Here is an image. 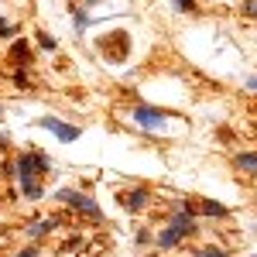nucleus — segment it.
I'll return each instance as SVG.
<instances>
[{"label": "nucleus", "instance_id": "obj_6", "mask_svg": "<svg viewBox=\"0 0 257 257\" xmlns=\"http://www.w3.org/2000/svg\"><path fill=\"white\" fill-rule=\"evenodd\" d=\"M199 216H213V219H226L230 216V206H223V202H216V199H202L196 206Z\"/></svg>", "mask_w": 257, "mask_h": 257}, {"label": "nucleus", "instance_id": "obj_12", "mask_svg": "<svg viewBox=\"0 0 257 257\" xmlns=\"http://www.w3.org/2000/svg\"><path fill=\"white\" fill-rule=\"evenodd\" d=\"M192 257H230V254H226L223 247H199Z\"/></svg>", "mask_w": 257, "mask_h": 257}, {"label": "nucleus", "instance_id": "obj_11", "mask_svg": "<svg viewBox=\"0 0 257 257\" xmlns=\"http://www.w3.org/2000/svg\"><path fill=\"white\" fill-rule=\"evenodd\" d=\"M89 24H93V18H89V14H86V11H82V7H76V31H86V28H89Z\"/></svg>", "mask_w": 257, "mask_h": 257}, {"label": "nucleus", "instance_id": "obj_1", "mask_svg": "<svg viewBox=\"0 0 257 257\" xmlns=\"http://www.w3.org/2000/svg\"><path fill=\"white\" fill-rule=\"evenodd\" d=\"M18 182H21V192L28 199H41L45 196V185L41 178L48 172V155L45 151H21L18 155Z\"/></svg>", "mask_w": 257, "mask_h": 257}, {"label": "nucleus", "instance_id": "obj_15", "mask_svg": "<svg viewBox=\"0 0 257 257\" xmlns=\"http://www.w3.org/2000/svg\"><path fill=\"white\" fill-rule=\"evenodd\" d=\"M0 38H14V28H11L4 18H0Z\"/></svg>", "mask_w": 257, "mask_h": 257}, {"label": "nucleus", "instance_id": "obj_14", "mask_svg": "<svg viewBox=\"0 0 257 257\" xmlns=\"http://www.w3.org/2000/svg\"><path fill=\"white\" fill-rule=\"evenodd\" d=\"M38 45L45 52H55V38H52V35H38Z\"/></svg>", "mask_w": 257, "mask_h": 257}, {"label": "nucleus", "instance_id": "obj_18", "mask_svg": "<svg viewBox=\"0 0 257 257\" xmlns=\"http://www.w3.org/2000/svg\"><path fill=\"white\" fill-rule=\"evenodd\" d=\"M138 243H141V247H144V243H151V233H148V230H141V233H138Z\"/></svg>", "mask_w": 257, "mask_h": 257}, {"label": "nucleus", "instance_id": "obj_8", "mask_svg": "<svg viewBox=\"0 0 257 257\" xmlns=\"http://www.w3.org/2000/svg\"><path fill=\"white\" fill-rule=\"evenodd\" d=\"M178 240H182V230H175V226L168 223V226L158 233V247L161 250H172V247H178Z\"/></svg>", "mask_w": 257, "mask_h": 257}, {"label": "nucleus", "instance_id": "obj_17", "mask_svg": "<svg viewBox=\"0 0 257 257\" xmlns=\"http://www.w3.org/2000/svg\"><path fill=\"white\" fill-rule=\"evenodd\" d=\"M243 11H247L250 18H257V0H247V4H243Z\"/></svg>", "mask_w": 257, "mask_h": 257}, {"label": "nucleus", "instance_id": "obj_10", "mask_svg": "<svg viewBox=\"0 0 257 257\" xmlns=\"http://www.w3.org/2000/svg\"><path fill=\"white\" fill-rule=\"evenodd\" d=\"M233 165H237L240 172H257V155H254V151H243V155L233 158Z\"/></svg>", "mask_w": 257, "mask_h": 257}, {"label": "nucleus", "instance_id": "obj_16", "mask_svg": "<svg viewBox=\"0 0 257 257\" xmlns=\"http://www.w3.org/2000/svg\"><path fill=\"white\" fill-rule=\"evenodd\" d=\"M14 257H38V247H24V250H18Z\"/></svg>", "mask_w": 257, "mask_h": 257}, {"label": "nucleus", "instance_id": "obj_9", "mask_svg": "<svg viewBox=\"0 0 257 257\" xmlns=\"http://www.w3.org/2000/svg\"><path fill=\"white\" fill-rule=\"evenodd\" d=\"M52 226H55V219H31V223H28V237L38 240V237H45Z\"/></svg>", "mask_w": 257, "mask_h": 257}, {"label": "nucleus", "instance_id": "obj_13", "mask_svg": "<svg viewBox=\"0 0 257 257\" xmlns=\"http://www.w3.org/2000/svg\"><path fill=\"white\" fill-rule=\"evenodd\" d=\"M175 11H182V14H192V11H196V0H175Z\"/></svg>", "mask_w": 257, "mask_h": 257}, {"label": "nucleus", "instance_id": "obj_20", "mask_svg": "<svg viewBox=\"0 0 257 257\" xmlns=\"http://www.w3.org/2000/svg\"><path fill=\"white\" fill-rule=\"evenodd\" d=\"M86 4H96V0H76V7H86Z\"/></svg>", "mask_w": 257, "mask_h": 257}, {"label": "nucleus", "instance_id": "obj_5", "mask_svg": "<svg viewBox=\"0 0 257 257\" xmlns=\"http://www.w3.org/2000/svg\"><path fill=\"white\" fill-rule=\"evenodd\" d=\"M134 120H138L141 127H158L161 120H165V110H158V106H148V103H141L138 110H134Z\"/></svg>", "mask_w": 257, "mask_h": 257}, {"label": "nucleus", "instance_id": "obj_3", "mask_svg": "<svg viewBox=\"0 0 257 257\" xmlns=\"http://www.w3.org/2000/svg\"><path fill=\"white\" fill-rule=\"evenodd\" d=\"M38 127L52 131V134H55L62 144H69V141L79 138V127H72V123H65V120H59V117H41V120H38Z\"/></svg>", "mask_w": 257, "mask_h": 257}, {"label": "nucleus", "instance_id": "obj_7", "mask_svg": "<svg viewBox=\"0 0 257 257\" xmlns=\"http://www.w3.org/2000/svg\"><path fill=\"white\" fill-rule=\"evenodd\" d=\"M172 226L182 230V237H189V233H196V213H189V209H182L172 216Z\"/></svg>", "mask_w": 257, "mask_h": 257}, {"label": "nucleus", "instance_id": "obj_4", "mask_svg": "<svg viewBox=\"0 0 257 257\" xmlns=\"http://www.w3.org/2000/svg\"><path fill=\"white\" fill-rule=\"evenodd\" d=\"M148 202H151V192H148V189H131V192L120 196V206H127L131 213H141Z\"/></svg>", "mask_w": 257, "mask_h": 257}, {"label": "nucleus", "instance_id": "obj_19", "mask_svg": "<svg viewBox=\"0 0 257 257\" xmlns=\"http://www.w3.org/2000/svg\"><path fill=\"white\" fill-rule=\"evenodd\" d=\"M247 89H254V93H257V76H254V79H247Z\"/></svg>", "mask_w": 257, "mask_h": 257}, {"label": "nucleus", "instance_id": "obj_2", "mask_svg": "<svg viewBox=\"0 0 257 257\" xmlns=\"http://www.w3.org/2000/svg\"><path fill=\"white\" fill-rule=\"evenodd\" d=\"M55 202L69 206V209H79V213H86V216H93V219H103L96 199L82 196V192H76V189H59V192H55Z\"/></svg>", "mask_w": 257, "mask_h": 257}, {"label": "nucleus", "instance_id": "obj_21", "mask_svg": "<svg viewBox=\"0 0 257 257\" xmlns=\"http://www.w3.org/2000/svg\"><path fill=\"white\" fill-rule=\"evenodd\" d=\"M0 120H4V106H0Z\"/></svg>", "mask_w": 257, "mask_h": 257}]
</instances>
